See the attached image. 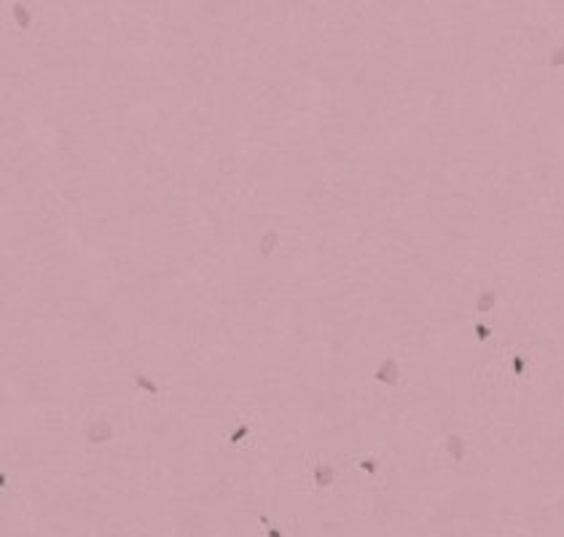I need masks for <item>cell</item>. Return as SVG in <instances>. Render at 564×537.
<instances>
[{"mask_svg":"<svg viewBox=\"0 0 564 537\" xmlns=\"http://www.w3.org/2000/svg\"><path fill=\"white\" fill-rule=\"evenodd\" d=\"M86 438L89 443H105V440L113 438V424L108 419H94L86 430Z\"/></svg>","mask_w":564,"mask_h":537,"instance_id":"6da1fadb","label":"cell"},{"mask_svg":"<svg viewBox=\"0 0 564 537\" xmlns=\"http://www.w3.org/2000/svg\"><path fill=\"white\" fill-rule=\"evenodd\" d=\"M373 379L379 381V384H395V381H398V363L392 360V357H387V360L376 368Z\"/></svg>","mask_w":564,"mask_h":537,"instance_id":"7a4b0ae2","label":"cell"},{"mask_svg":"<svg viewBox=\"0 0 564 537\" xmlns=\"http://www.w3.org/2000/svg\"><path fill=\"white\" fill-rule=\"evenodd\" d=\"M333 478H336V473H333L331 465H328V462H317V468H314V484H317V486H331Z\"/></svg>","mask_w":564,"mask_h":537,"instance_id":"3957f363","label":"cell"},{"mask_svg":"<svg viewBox=\"0 0 564 537\" xmlns=\"http://www.w3.org/2000/svg\"><path fill=\"white\" fill-rule=\"evenodd\" d=\"M495 304H497V293L495 290H481V295L476 298V309L478 312H492V309H495Z\"/></svg>","mask_w":564,"mask_h":537,"instance_id":"277c9868","label":"cell"},{"mask_svg":"<svg viewBox=\"0 0 564 537\" xmlns=\"http://www.w3.org/2000/svg\"><path fill=\"white\" fill-rule=\"evenodd\" d=\"M277 242H279V234L277 231H266L264 236H261V255H272L274 253V247H277Z\"/></svg>","mask_w":564,"mask_h":537,"instance_id":"5b68a950","label":"cell"},{"mask_svg":"<svg viewBox=\"0 0 564 537\" xmlns=\"http://www.w3.org/2000/svg\"><path fill=\"white\" fill-rule=\"evenodd\" d=\"M449 457H452L454 462H462V459H465V440H462V438H457V435L449 438Z\"/></svg>","mask_w":564,"mask_h":537,"instance_id":"8992f818","label":"cell"},{"mask_svg":"<svg viewBox=\"0 0 564 537\" xmlns=\"http://www.w3.org/2000/svg\"><path fill=\"white\" fill-rule=\"evenodd\" d=\"M135 384L140 387V390H145L148 395H159V387H156V381H151L145 374H135Z\"/></svg>","mask_w":564,"mask_h":537,"instance_id":"52a82bcc","label":"cell"},{"mask_svg":"<svg viewBox=\"0 0 564 537\" xmlns=\"http://www.w3.org/2000/svg\"><path fill=\"white\" fill-rule=\"evenodd\" d=\"M14 16H16V25H19L22 30L30 27V14H27V8L22 6V3H14Z\"/></svg>","mask_w":564,"mask_h":537,"instance_id":"ba28073f","label":"cell"},{"mask_svg":"<svg viewBox=\"0 0 564 537\" xmlns=\"http://www.w3.org/2000/svg\"><path fill=\"white\" fill-rule=\"evenodd\" d=\"M548 65H551V67H554V70L564 65V46H561V49H556L554 54H551V59H548Z\"/></svg>","mask_w":564,"mask_h":537,"instance_id":"9c48e42d","label":"cell"},{"mask_svg":"<svg viewBox=\"0 0 564 537\" xmlns=\"http://www.w3.org/2000/svg\"><path fill=\"white\" fill-rule=\"evenodd\" d=\"M524 368H527L524 357H521V355H516V357H513V374H516V376H521V374H524Z\"/></svg>","mask_w":564,"mask_h":537,"instance_id":"30bf717a","label":"cell"},{"mask_svg":"<svg viewBox=\"0 0 564 537\" xmlns=\"http://www.w3.org/2000/svg\"><path fill=\"white\" fill-rule=\"evenodd\" d=\"M245 435H248V427L242 424V427H237V430H234V433H231V443H239V440H242Z\"/></svg>","mask_w":564,"mask_h":537,"instance_id":"8fae6325","label":"cell"},{"mask_svg":"<svg viewBox=\"0 0 564 537\" xmlns=\"http://www.w3.org/2000/svg\"><path fill=\"white\" fill-rule=\"evenodd\" d=\"M476 336H478L481 341H486V339H492V330H489L486 325H476Z\"/></svg>","mask_w":564,"mask_h":537,"instance_id":"7c38bea8","label":"cell"},{"mask_svg":"<svg viewBox=\"0 0 564 537\" xmlns=\"http://www.w3.org/2000/svg\"><path fill=\"white\" fill-rule=\"evenodd\" d=\"M360 468L368 470V473H376V462L373 459H360Z\"/></svg>","mask_w":564,"mask_h":537,"instance_id":"4fadbf2b","label":"cell"}]
</instances>
